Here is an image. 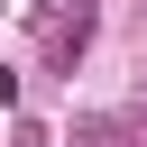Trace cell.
<instances>
[{"instance_id": "1", "label": "cell", "mask_w": 147, "mask_h": 147, "mask_svg": "<svg viewBox=\"0 0 147 147\" xmlns=\"http://www.w3.org/2000/svg\"><path fill=\"white\" fill-rule=\"evenodd\" d=\"M83 37H92V9L74 0V9H64L55 28H46V46H55V55H83Z\"/></svg>"}]
</instances>
